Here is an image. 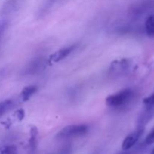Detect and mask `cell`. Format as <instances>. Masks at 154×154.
<instances>
[{
	"label": "cell",
	"mask_w": 154,
	"mask_h": 154,
	"mask_svg": "<svg viewBox=\"0 0 154 154\" xmlns=\"http://www.w3.org/2000/svg\"><path fill=\"white\" fill-rule=\"evenodd\" d=\"M88 132V126L85 124L69 125L63 128L57 133V137L59 139H69L77 138L86 135Z\"/></svg>",
	"instance_id": "obj_2"
},
{
	"label": "cell",
	"mask_w": 154,
	"mask_h": 154,
	"mask_svg": "<svg viewBox=\"0 0 154 154\" xmlns=\"http://www.w3.org/2000/svg\"><path fill=\"white\" fill-rule=\"evenodd\" d=\"M143 103L146 108H150L154 107V93L144 99Z\"/></svg>",
	"instance_id": "obj_9"
},
{
	"label": "cell",
	"mask_w": 154,
	"mask_h": 154,
	"mask_svg": "<svg viewBox=\"0 0 154 154\" xmlns=\"http://www.w3.org/2000/svg\"><path fill=\"white\" fill-rule=\"evenodd\" d=\"M145 30L149 36H154V14L150 15L146 20Z\"/></svg>",
	"instance_id": "obj_7"
},
{
	"label": "cell",
	"mask_w": 154,
	"mask_h": 154,
	"mask_svg": "<svg viewBox=\"0 0 154 154\" xmlns=\"http://www.w3.org/2000/svg\"><path fill=\"white\" fill-rule=\"evenodd\" d=\"M145 143L147 144H148V145L149 144H152L154 143V129L148 134V135L147 136V138H146V140H145Z\"/></svg>",
	"instance_id": "obj_10"
},
{
	"label": "cell",
	"mask_w": 154,
	"mask_h": 154,
	"mask_svg": "<svg viewBox=\"0 0 154 154\" xmlns=\"http://www.w3.org/2000/svg\"><path fill=\"white\" fill-rule=\"evenodd\" d=\"M38 87L35 85H30L24 87L20 93L21 100L23 102L28 101L37 92Z\"/></svg>",
	"instance_id": "obj_5"
},
{
	"label": "cell",
	"mask_w": 154,
	"mask_h": 154,
	"mask_svg": "<svg viewBox=\"0 0 154 154\" xmlns=\"http://www.w3.org/2000/svg\"><path fill=\"white\" fill-rule=\"evenodd\" d=\"M144 132V128H139L136 131L133 132L132 133L129 134L126 138H125L124 141L122 144V148L123 150H129V149L132 148L134 145L137 143L140 137L142 135Z\"/></svg>",
	"instance_id": "obj_3"
},
{
	"label": "cell",
	"mask_w": 154,
	"mask_h": 154,
	"mask_svg": "<svg viewBox=\"0 0 154 154\" xmlns=\"http://www.w3.org/2000/svg\"><path fill=\"white\" fill-rule=\"evenodd\" d=\"M0 154H17V149L14 145H7L0 150Z\"/></svg>",
	"instance_id": "obj_8"
},
{
	"label": "cell",
	"mask_w": 154,
	"mask_h": 154,
	"mask_svg": "<svg viewBox=\"0 0 154 154\" xmlns=\"http://www.w3.org/2000/svg\"><path fill=\"white\" fill-rule=\"evenodd\" d=\"M6 28H7V22H5V21L0 22V37L5 32Z\"/></svg>",
	"instance_id": "obj_11"
},
{
	"label": "cell",
	"mask_w": 154,
	"mask_h": 154,
	"mask_svg": "<svg viewBox=\"0 0 154 154\" xmlns=\"http://www.w3.org/2000/svg\"><path fill=\"white\" fill-rule=\"evenodd\" d=\"M13 105L14 103L11 99H7L0 102V118L8 112L13 108Z\"/></svg>",
	"instance_id": "obj_6"
},
{
	"label": "cell",
	"mask_w": 154,
	"mask_h": 154,
	"mask_svg": "<svg viewBox=\"0 0 154 154\" xmlns=\"http://www.w3.org/2000/svg\"><path fill=\"white\" fill-rule=\"evenodd\" d=\"M150 154H154V148H153V150L151 151V153Z\"/></svg>",
	"instance_id": "obj_12"
},
{
	"label": "cell",
	"mask_w": 154,
	"mask_h": 154,
	"mask_svg": "<svg viewBox=\"0 0 154 154\" xmlns=\"http://www.w3.org/2000/svg\"><path fill=\"white\" fill-rule=\"evenodd\" d=\"M134 95L135 93L132 89H123L107 97L105 102H106V105L111 108H123L127 105L132 100Z\"/></svg>",
	"instance_id": "obj_1"
},
{
	"label": "cell",
	"mask_w": 154,
	"mask_h": 154,
	"mask_svg": "<svg viewBox=\"0 0 154 154\" xmlns=\"http://www.w3.org/2000/svg\"><path fill=\"white\" fill-rule=\"evenodd\" d=\"M76 48V45H71V46L63 48L61 49L58 50L54 54H51L49 57V60L51 63H58V62L62 61L69 55H70L74 50Z\"/></svg>",
	"instance_id": "obj_4"
}]
</instances>
